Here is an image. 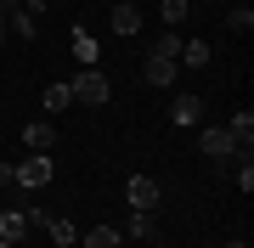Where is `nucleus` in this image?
<instances>
[{
	"label": "nucleus",
	"mask_w": 254,
	"mask_h": 248,
	"mask_svg": "<svg viewBox=\"0 0 254 248\" xmlns=\"http://www.w3.org/2000/svg\"><path fill=\"white\" fill-rule=\"evenodd\" d=\"M68 91H73V101L79 107H108V74L102 68H79V79H68Z\"/></svg>",
	"instance_id": "nucleus-1"
},
{
	"label": "nucleus",
	"mask_w": 254,
	"mask_h": 248,
	"mask_svg": "<svg viewBox=\"0 0 254 248\" xmlns=\"http://www.w3.org/2000/svg\"><path fill=\"white\" fill-rule=\"evenodd\" d=\"M51 175H57L51 152H28L23 164L11 169V181H17V186H28V192H40V186H51Z\"/></svg>",
	"instance_id": "nucleus-2"
},
{
	"label": "nucleus",
	"mask_w": 254,
	"mask_h": 248,
	"mask_svg": "<svg viewBox=\"0 0 254 248\" xmlns=\"http://www.w3.org/2000/svg\"><path fill=\"white\" fill-rule=\"evenodd\" d=\"M34 231V209H0V243L23 248V237Z\"/></svg>",
	"instance_id": "nucleus-3"
},
{
	"label": "nucleus",
	"mask_w": 254,
	"mask_h": 248,
	"mask_svg": "<svg viewBox=\"0 0 254 248\" xmlns=\"http://www.w3.org/2000/svg\"><path fill=\"white\" fill-rule=\"evenodd\" d=\"M34 226L51 237V248H73V243H79V231H73L68 214H46V209H34Z\"/></svg>",
	"instance_id": "nucleus-4"
},
{
	"label": "nucleus",
	"mask_w": 254,
	"mask_h": 248,
	"mask_svg": "<svg viewBox=\"0 0 254 248\" xmlns=\"http://www.w3.org/2000/svg\"><path fill=\"white\" fill-rule=\"evenodd\" d=\"M125 203L141 209V214H153L158 209V181H153V175H130V181H125Z\"/></svg>",
	"instance_id": "nucleus-5"
},
{
	"label": "nucleus",
	"mask_w": 254,
	"mask_h": 248,
	"mask_svg": "<svg viewBox=\"0 0 254 248\" xmlns=\"http://www.w3.org/2000/svg\"><path fill=\"white\" fill-rule=\"evenodd\" d=\"M198 141H203V152L215 158V164H232V158H237V141H232V130H226V124H209Z\"/></svg>",
	"instance_id": "nucleus-6"
},
{
	"label": "nucleus",
	"mask_w": 254,
	"mask_h": 248,
	"mask_svg": "<svg viewBox=\"0 0 254 248\" xmlns=\"http://www.w3.org/2000/svg\"><path fill=\"white\" fill-rule=\"evenodd\" d=\"M40 17H46V11L23 6V0H11V11H6V28H11L17 40H34V34H40Z\"/></svg>",
	"instance_id": "nucleus-7"
},
{
	"label": "nucleus",
	"mask_w": 254,
	"mask_h": 248,
	"mask_svg": "<svg viewBox=\"0 0 254 248\" xmlns=\"http://www.w3.org/2000/svg\"><path fill=\"white\" fill-rule=\"evenodd\" d=\"M170 124H187V130L203 124V96H187V91H181V96L170 101Z\"/></svg>",
	"instance_id": "nucleus-8"
},
{
	"label": "nucleus",
	"mask_w": 254,
	"mask_h": 248,
	"mask_svg": "<svg viewBox=\"0 0 254 248\" xmlns=\"http://www.w3.org/2000/svg\"><path fill=\"white\" fill-rule=\"evenodd\" d=\"M175 79H181V62H170V56H147V85H153V91H170Z\"/></svg>",
	"instance_id": "nucleus-9"
},
{
	"label": "nucleus",
	"mask_w": 254,
	"mask_h": 248,
	"mask_svg": "<svg viewBox=\"0 0 254 248\" xmlns=\"http://www.w3.org/2000/svg\"><path fill=\"white\" fill-rule=\"evenodd\" d=\"M108 28H113V34H141V6H125V0H113Z\"/></svg>",
	"instance_id": "nucleus-10"
},
{
	"label": "nucleus",
	"mask_w": 254,
	"mask_h": 248,
	"mask_svg": "<svg viewBox=\"0 0 254 248\" xmlns=\"http://www.w3.org/2000/svg\"><path fill=\"white\" fill-rule=\"evenodd\" d=\"M23 147L28 152H51L57 147V124H46V119H40V124H23Z\"/></svg>",
	"instance_id": "nucleus-11"
},
{
	"label": "nucleus",
	"mask_w": 254,
	"mask_h": 248,
	"mask_svg": "<svg viewBox=\"0 0 254 248\" xmlns=\"http://www.w3.org/2000/svg\"><path fill=\"white\" fill-rule=\"evenodd\" d=\"M226 130H232L237 152H249V147H254V113H249V107H243V113H232V124H226Z\"/></svg>",
	"instance_id": "nucleus-12"
},
{
	"label": "nucleus",
	"mask_w": 254,
	"mask_h": 248,
	"mask_svg": "<svg viewBox=\"0 0 254 248\" xmlns=\"http://www.w3.org/2000/svg\"><path fill=\"white\" fill-rule=\"evenodd\" d=\"M209 40H181V56H175V62H187V68H209Z\"/></svg>",
	"instance_id": "nucleus-13"
},
{
	"label": "nucleus",
	"mask_w": 254,
	"mask_h": 248,
	"mask_svg": "<svg viewBox=\"0 0 254 248\" xmlns=\"http://www.w3.org/2000/svg\"><path fill=\"white\" fill-rule=\"evenodd\" d=\"M119 237L125 231H113V226H91V231H79V248H119Z\"/></svg>",
	"instance_id": "nucleus-14"
},
{
	"label": "nucleus",
	"mask_w": 254,
	"mask_h": 248,
	"mask_svg": "<svg viewBox=\"0 0 254 248\" xmlns=\"http://www.w3.org/2000/svg\"><path fill=\"white\" fill-rule=\"evenodd\" d=\"M73 56H79V68H96V34L91 28H73Z\"/></svg>",
	"instance_id": "nucleus-15"
},
{
	"label": "nucleus",
	"mask_w": 254,
	"mask_h": 248,
	"mask_svg": "<svg viewBox=\"0 0 254 248\" xmlns=\"http://www.w3.org/2000/svg\"><path fill=\"white\" fill-rule=\"evenodd\" d=\"M187 6H192V0H158V17H164V28H181V23H187Z\"/></svg>",
	"instance_id": "nucleus-16"
},
{
	"label": "nucleus",
	"mask_w": 254,
	"mask_h": 248,
	"mask_svg": "<svg viewBox=\"0 0 254 248\" xmlns=\"http://www.w3.org/2000/svg\"><path fill=\"white\" fill-rule=\"evenodd\" d=\"M68 107H73V91H68V79H63V85L46 91V113H68Z\"/></svg>",
	"instance_id": "nucleus-17"
},
{
	"label": "nucleus",
	"mask_w": 254,
	"mask_h": 248,
	"mask_svg": "<svg viewBox=\"0 0 254 248\" xmlns=\"http://www.w3.org/2000/svg\"><path fill=\"white\" fill-rule=\"evenodd\" d=\"M153 56H181V34H153Z\"/></svg>",
	"instance_id": "nucleus-18"
},
{
	"label": "nucleus",
	"mask_w": 254,
	"mask_h": 248,
	"mask_svg": "<svg viewBox=\"0 0 254 248\" xmlns=\"http://www.w3.org/2000/svg\"><path fill=\"white\" fill-rule=\"evenodd\" d=\"M125 231H130V237H141V243H147V237H153V214H141V209H136V214L125 220Z\"/></svg>",
	"instance_id": "nucleus-19"
},
{
	"label": "nucleus",
	"mask_w": 254,
	"mask_h": 248,
	"mask_svg": "<svg viewBox=\"0 0 254 248\" xmlns=\"http://www.w3.org/2000/svg\"><path fill=\"white\" fill-rule=\"evenodd\" d=\"M226 23L237 28V34H249V28H254V11H249V6H232V11H226Z\"/></svg>",
	"instance_id": "nucleus-20"
},
{
	"label": "nucleus",
	"mask_w": 254,
	"mask_h": 248,
	"mask_svg": "<svg viewBox=\"0 0 254 248\" xmlns=\"http://www.w3.org/2000/svg\"><path fill=\"white\" fill-rule=\"evenodd\" d=\"M6 11H11V0H0V46H6V34H11V28H6Z\"/></svg>",
	"instance_id": "nucleus-21"
},
{
	"label": "nucleus",
	"mask_w": 254,
	"mask_h": 248,
	"mask_svg": "<svg viewBox=\"0 0 254 248\" xmlns=\"http://www.w3.org/2000/svg\"><path fill=\"white\" fill-rule=\"evenodd\" d=\"M6 186H11V164H0V192H6Z\"/></svg>",
	"instance_id": "nucleus-22"
},
{
	"label": "nucleus",
	"mask_w": 254,
	"mask_h": 248,
	"mask_svg": "<svg viewBox=\"0 0 254 248\" xmlns=\"http://www.w3.org/2000/svg\"><path fill=\"white\" fill-rule=\"evenodd\" d=\"M23 6H34V11H46V0H23Z\"/></svg>",
	"instance_id": "nucleus-23"
},
{
	"label": "nucleus",
	"mask_w": 254,
	"mask_h": 248,
	"mask_svg": "<svg viewBox=\"0 0 254 248\" xmlns=\"http://www.w3.org/2000/svg\"><path fill=\"white\" fill-rule=\"evenodd\" d=\"M226 248H249V243H243V237H232V243H226Z\"/></svg>",
	"instance_id": "nucleus-24"
},
{
	"label": "nucleus",
	"mask_w": 254,
	"mask_h": 248,
	"mask_svg": "<svg viewBox=\"0 0 254 248\" xmlns=\"http://www.w3.org/2000/svg\"><path fill=\"white\" fill-rule=\"evenodd\" d=\"M125 6H141V0H125Z\"/></svg>",
	"instance_id": "nucleus-25"
}]
</instances>
